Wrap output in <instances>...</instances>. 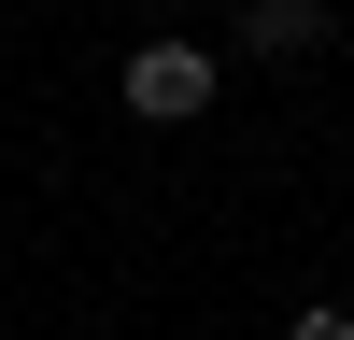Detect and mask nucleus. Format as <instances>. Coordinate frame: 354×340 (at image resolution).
<instances>
[{"mask_svg": "<svg viewBox=\"0 0 354 340\" xmlns=\"http://www.w3.org/2000/svg\"><path fill=\"white\" fill-rule=\"evenodd\" d=\"M213 57H198V43H142L128 57V113H142V128H198V113H213Z\"/></svg>", "mask_w": 354, "mask_h": 340, "instance_id": "f257e3e1", "label": "nucleus"}, {"mask_svg": "<svg viewBox=\"0 0 354 340\" xmlns=\"http://www.w3.org/2000/svg\"><path fill=\"white\" fill-rule=\"evenodd\" d=\"M326 43V0H241V57H312Z\"/></svg>", "mask_w": 354, "mask_h": 340, "instance_id": "f03ea898", "label": "nucleus"}, {"mask_svg": "<svg viewBox=\"0 0 354 340\" xmlns=\"http://www.w3.org/2000/svg\"><path fill=\"white\" fill-rule=\"evenodd\" d=\"M283 340H354V312H340V298H312V312H283Z\"/></svg>", "mask_w": 354, "mask_h": 340, "instance_id": "7ed1b4c3", "label": "nucleus"}]
</instances>
